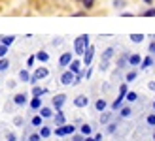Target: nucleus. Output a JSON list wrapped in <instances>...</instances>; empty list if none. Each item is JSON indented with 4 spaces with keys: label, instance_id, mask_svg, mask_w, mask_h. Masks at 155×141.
Wrapping results in <instances>:
<instances>
[{
    "label": "nucleus",
    "instance_id": "obj_1",
    "mask_svg": "<svg viewBox=\"0 0 155 141\" xmlns=\"http://www.w3.org/2000/svg\"><path fill=\"white\" fill-rule=\"evenodd\" d=\"M87 49H89V36L87 34L78 36L76 42H74V51H76V55H78V57H83Z\"/></svg>",
    "mask_w": 155,
    "mask_h": 141
},
{
    "label": "nucleus",
    "instance_id": "obj_2",
    "mask_svg": "<svg viewBox=\"0 0 155 141\" xmlns=\"http://www.w3.org/2000/svg\"><path fill=\"white\" fill-rule=\"evenodd\" d=\"M114 55H115V49H114V47H108V49H104L102 57H100V66H98L100 72H106V70L110 68V62H112V58H114Z\"/></svg>",
    "mask_w": 155,
    "mask_h": 141
},
{
    "label": "nucleus",
    "instance_id": "obj_3",
    "mask_svg": "<svg viewBox=\"0 0 155 141\" xmlns=\"http://www.w3.org/2000/svg\"><path fill=\"white\" fill-rule=\"evenodd\" d=\"M45 77H49V70L45 68V66H40V68H36V72H34V75L30 77V83H32V85H36L38 81H42V79H45Z\"/></svg>",
    "mask_w": 155,
    "mask_h": 141
},
{
    "label": "nucleus",
    "instance_id": "obj_4",
    "mask_svg": "<svg viewBox=\"0 0 155 141\" xmlns=\"http://www.w3.org/2000/svg\"><path fill=\"white\" fill-rule=\"evenodd\" d=\"M74 132H76V126H74V124H63V126H57V128H55V136L64 137V136H72Z\"/></svg>",
    "mask_w": 155,
    "mask_h": 141
},
{
    "label": "nucleus",
    "instance_id": "obj_5",
    "mask_svg": "<svg viewBox=\"0 0 155 141\" xmlns=\"http://www.w3.org/2000/svg\"><path fill=\"white\" fill-rule=\"evenodd\" d=\"M76 83V74H72L70 70H64L63 74H61V85H64V87H70V85Z\"/></svg>",
    "mask_w": 155,
    "mask_h": 141
},
{
    "label": "nucleus",
    "instance_id": "obj_6",
    "mask_svg": "<svg viewBox=\"0 0 155 141\" xmlns=\"http://www.w3.org/2000/svg\"><path fill=\"white\" fill-rule=\"evenodd\" d=\"M93 57H95V47H93V45H89V49L85 51V55L81 57V62L85 64V68H89V66H91V62H93Z\"/></svg>",
    "mask_w": 155,
    "mask_h": 141
},
{
    "label": "nucleus",
    "instance_id": "obj_7",
    "mask_svg": "<svg viewBox=\"0 0 155 141\" xmlns=\"http://www.w3.org/2000/svg\"><path fill=\"white\" fill-rule=\"evenodd\" d=\"M66 102V94H55L53 96V107H55V111H61Z\"/></svg>",
    "mask_w": 155,
    "mask_h": 141
},
{
    "label": "nucleus",
    "instance_id": "obj_8",
    "mask_svg": "<svg viewBox=\"0 0 155 141\" xmlns=\"http://www.w3.org/2000/svg\"><path fill=\"white\" fill-rule=\"evenodd\" d=\"M72 60H74V55L72 53H63V55H61V58H59V66L61 68H68Z\"/></svg>",
    "mask_w": 155,
    "mask_h": 141
},
{
    "label": "nucleus",
    "instance_id": "obj_9",
    "mask_svg": "<svg viewBox=\"0 0 155 141\" xmlns=\"http://www.w3.org/2000/svg\"><path fill=\"white\" fill-rule=\"evenodd\" d=\"M74 105L76 107H87L89 105V98L85 96V94H80V96H76V100H74Z\"/></svg>",
    "mask_w": 155,
    "mask_h": 141
},
{
    "label": "nucleus",
    "instance_id": "obj_10",
    "mask_svg": "<svg viewBox=\"0 0 155 141\" xmlns=\"http://www.w3.org/2000/svg\"><path fill=\"white\" fill-rule=\"evenodd\" d=\"M81 64H83L81 60H78V58H74V60L70 62V66H68V70H70L72 74H76V75H78V74L81 72Z\"/></svg>",
    "mask_w": 155,
    "mask_h": 141
},
{
    "label": "nucleus",
    "instance_id": "obj_11",
    "mask_svg": "<svg viewBox=\"0 0 155 141\" xmlns=\"http://www.w3.org/2000/svg\"><path fill=\"white\" fill-rule=\"evenodd\" d=\"M30 109H34V111H40V109L44 107L42 105V100H40V96H32V100H30Z\"/></svg>",
    "mask_w": 155,
    "mask_h": 141
},
{
    "label": "nucleus",
    "instance_id": "obj_12",
    "mask_svg": "<svg viewBox=\"0 0 155 141\" xmlns=\"http://www.w3.org/2000/svg\"><path fill=\"white\" fill-rule=\"evenodd\" d=\"M129 64H130V66H140V64H142V57H140L138 53L129 55Z\"/></svg>",
    "mask_w": 155,
    "mask_h": 141
},
{
    "label": "nucleus",
    "instance_id": "obj_13",
    "mask_svg": "<svg viewBox=\"0 0 155 141\" xmlns=\"http://www.w3.org/2000/svg\"><path fill=\"white\" fill-rule=\"evenodd\" d=\"M30 124H32L34 128H42V126H44V117H42L40 113H38V115H34L32 119H30Z\"/></svg>",
    "mask_w": 155,
    "mask_h": 141
},
{
    "label": "nucleus",
    "instance_id": "obj_14",
    "mask_svg": "<svg viewBox=\"0 0 155 141\" xmlns=\"http://www.w3.org/2000/svg\"><path fill=\"white\" fill-rule=\"evenodd\" d=\"M63 124H66V117L63 111H57L55 113V126H63Z\"/></svg>",
    "mask_w": 155,
    "mask_h": 141
},
{
    "label": "nucleus",
    "instance_id": "obj_15",
    "mask_svg": "<svg viewBox=\"0 0 155 141\" xmlns=\"http://www.w3.org/2000/svg\"><path fill=\"white\" fill-rule=\"evenodd\" d=\"M27 94H15V98H13V104L15 105H25L27 104Z\"/></svg>",
    "mask_w": 155,
    "mask_h": 141
},
{
    "label": "nucleus",
    "instance_id": "obj_16",
    "mask_svg": "<svg viewBox=\"0 0 155 141\" xmlns=\"http://www.w3.org/2000/svg\"><path fill=\"white\" fill-rule=\"evenodd\" d=\"M123 100H125L123 96H117V98L114 100V104H112V109H114V111H119V109L123 107Z\"/></svg>",
    "mask_w": 155,
    "mask_h": 141
},
{
    "label": "nucleus",
    "instance_id": "obj_17",
    "mask_svg": "<svg viewBox=\"0 0 155 141\" xmlns=\"http://www.w3.org/2000/svg\"><path fill=\"white\" fill-rule=\"evenodd\" d=\"M40 115L44 117V119H51V117H55V115H53V109H51V107H42V109H40Z\"/></svg>",
    "mask_w": 155,
    "mask_h": 141
},
{
    "label": "nucleus",
    "instance_id": "obj_18",
    "mask_svg": "<svg viewBox=\"0 0 155 141\" xmlns=\"http://www.w3.org/2000/svg\"><path fill=\"white\" fill-rule=\"evenodd\" d=\"M112 121V113L110 111H102L100 113V124H108Z\"/></svg>",
    "mask_w": 155,
    "mask_h": 141
},
{
    "label": "nucleus",
    "instance_id": "obj_19",
    "mask_svg": "<svg viewBox=\"0 0 155 141\" xmlns=\"http://www.w3.org/2000/svg\"><path fill=\"white\" fill-rule=\"evenodd\" d=\"M80 134L85 137V136H91L93 134V128L89 126V124H81V126H80Z\"/></svg>",
    "mask_w": 155,
    "mask_h": 141
},
{
    "label": "nucleus",
    "instance_id": "obj_20",
    "mask_svg": "<svg viewBox=\"0 0 155 141\" xmlns=\"http://www.w3.org/2000/svg\"><path fill=\"white\" fill-rule=\"evenodd\" d=\"M34 57H36L38 60H40V62H48V60H49V55H48V51H38V53L34 55Z\"/></svg>",
    "mask_w": 155,
    "mask_h": 141
},
{
    "label": "nucleus",
    "instance_id": "obj_21",
    "mask_svg": "<svg viewBox=\"0 0 155 141\" xmlns=\"http://www.w3.org/2000/svg\"><path fill=\"white\" fill-rule=\"evenodd\" d=\"M53 134V130L49 128V126H42L40 128V136H42V139H45V137H49Z\"/></svg>",
    "mask_w": 155,
    "mask_h": 141
},
{
    "label": "nucleus",
    "instance_id": "obj_22",
    "mask_svg": "<svg viewBox=\"0 0 155 141\" xmlns=\"http://www.w3.org/2000/svg\"><path fill=\"white\" fill-rule=\"evenodd\" d=\"M13 40H15V36H2V38H0V43L10 47V45L13 43Z\"/></svg>",
    "mask_w": 155,
    "mask_h": 141
},
{
    "label": "nucleus",
    "instance_id": "obj_23",
    "mask_svg": "<svg viewBox=\"0 0 155 141\" xmlns=\"http://www.w3.org/2000/svg\"><path fill=\"white\" fill-rule=\"evenodd\" d=\"M125 100L129 102V104H133V102L138 100V94H136L134 90H129V92H127V96H125Z\"/></svg>",
    "mask_w": 155,
    "mask_h": 141
},
{
    "label": "nucleus",
    "instance_id": "obj_24",
    "mask_svg": "<svg viewBox=\"0 0 155 141\" xmlns=\"http://www.w3.org/2000/svg\"><path fill=\"white\" fill-rule=\"evenodd\" d=\"M45 92H48V89H40V87H36V85L32 87V96H40L42 98Z\"/></svg>",
    "mask_w": 155,
    "mask_h": 141
},
{
    "label": "nucleus",
    "instance_id": "obj_25",
    "mask_svg": "<svg viewBox=\"0 0 155 141\" xmlns=\"http://www.w3.org/2000/svg\"><path fill=\"white\" fill-rule=\"evenodd\" d=\"M95 107H97V111L102 113V111H106V107H108V105H106V102H104V100H97V102H95Z\"/></svg>",
    "mask_w": 155,
    "mask_h": 141
},
{
    "label": "nucleus",
    "instance_id": "obj_26",
    "mask_svg": "<svg viewBox=\"0 0 155 141\" xmlns=\"http://www.w3.org/2000/svg\"><path fill=\"white\" fill-rule=\"evenodd\" d=\"M144 38H146L144 34H130V36H129V40H130V42H134V43H142Z\"/></svg>",
    "mask_w": 155,
    "mask_h": 141
},
{
    "label": "nucleus",
    "instance_id": "obj_27",
    "mask_svg": "<svg viewBox=\"0 0 155 141\" xmlns=\"http://www.w3.org/2000/svg\"><path fill=\"white\" fill-rule=\"evenodd\" d=\"M136 75H138V72H136V70H130V72H127V74H125V79H127V83L134 81V79H136Z\"/></svg>",
    "mask_w": 155,
    "mask_h": 141
},
{
    "label": "nucleus",
    "instance_id": "obj_28",
    "mask_svg": "<svg viewBox=\"0 0 155 141\" xmlns=\"http://www.w3.org/2000/svg\"><path fill=\"white\" fill-rule=\"evenodd\" d=\"M151 64H153V58H151V57H146V58H142L140 68H142V70H146V68H150Z\"/></svg>",
    "mask_w": 155,
    "mask_h": 141
},
{
    "label": "nucleus",
    "instance_id": "obj_29",
    "mask_svg": "<svg viewBox=\"0 0 155 141\" xmlns=\"http://www.w3.org/2000/svg\"><path fill=\"white\" fill-rule=\"evenodd\" d=\"M119 115L123 117V119H129V117L133 115V111H130V107H121L119 109Z\"/></svg>",
    "mask_w": 155,
    "mask_h": 141
},
{
    "label": "nucleus",
    "instance_id": "obj_30",
    "mask_svg": "<svg viewBox=\"0 0 155 141\" xmlns=\"http://www.w3.org/2000/svg\"><path fill=\"white\" fill-rule=\"evenodd\" d=\"M8 68H10V60H8L6 57H4V58H0V72H6Z\"/></svg>",
    "mask_w": 155,
    "mask_h": 141
},
{
    "label": "nucleus",
    "instance_id": "obj_31",
    "mask_svg": "<svg viewBox=\"0 0 155 141\" xmlns=\"http://www.w3.org/2000/svg\"><path fill=\"white\" fill-rule=\"evenodd\" d=\"M19 79L21 81H30V75H28V70H21V72H19Z\"/></svg>",
    "mask_w": 155,
    "mask_h": 141
},
{
    "label": "nucleus",
    "instance_id": "obj_32",
    "mask_svg": "<svg viewBox=\"0 0 155 141\" xmlns=\"http://www.w3.org/2000/svg\"><path fill=\"white\" fill-rule=\"evenodd\" d=\"M127 92H129V85H127V83L119 85V96H123V98H125V96H127Z\"/></svg>",
    "mask_w": 155,
    "mask_h": 141
},
{
    "label": "nucleus",
    "instance_id": "obj_33",
    "mask_svg": "<svg viewBox=\"0 0 155 141\" xmlns=\"http://www.w3.org/2000/svg\"><path fill=\"white\" fill-rule=\"evenodd\" d=\"M142 15H144V17H155V8H150V10L142 11Z\"/></svg>",
    "mask_w": 155,
    "mask_h": 141
},
{
    "label": "nucleus",
    "instance_id": "obj_34",
    "mask_svg": "<svg viewBox=\"0 0 155 141\" xmlns=\"http://www.w3.org/2000/svg\"><path fill=\"white\" fill-rule=\"evenodd\" d=\"M81 2H83V8H85V10H91V8L95 6V0H81Z\"/></svg>",
    "mask_w": 155,
    "mask_h": 141
},
{
    "label": "nucleus",
    "instance_id": "obj_35",
    "mask_svg": "<svg viewBox=\"0 0 155 141\" xmlns=\"http://www.w3.org/2000/svg\"><path fill=\"white\" fill-rule=\"evenodd\" d=\"M146 122H148L150 126H155V113H151V115L146 117Z\"/></svg>",
    "mask_w": 155,
    "mask_h": 141
},
{
    "label": "nucleus",
    "instance_id": "obj_36",
    "mask_svg": "<svg viewBox=\"0 0 155 141\" xmlns=\"http://www.w3.org/2000/svg\"><path fill=\"white\" fill-rule=\"evenodd\" d=\"M42 136H40V132H36V134H30L28 136V141H40Z\"/></svg>",
    "mask_w": 155,
    "mask_h": 141
},
{
    "label": "nucleus",
    "instance_id": "obj_37",
    "mask_svg": "<svg viewBox=\"0 0 155 141\" xmlns=\"http://www.w3.org/2000/svg\"><path fill=\"white\" fill-rule=\"evenodd\" d=\"M6 55H8V45H2V43H0V58H4Z\"/></svg>",
    "mask_w": 155,
    "mask_h": 141
},
{
    "label": "nucleus",
    "instance_id": "obj_38",
    "mask_svg": "<svg viewBox=\"0 0 155 141\" xmlns=\"http://www.w3.org/2000/svg\"><path fill=\"white\" fill-rule=\"evenodd\" d=\"M125 6H127L125 0H115V2H114V8H117V10H119V8H125Z\"/></svg>",
    "mask_w": 155,
    "mask_h": 141
},
{
    "label": "nucleus",
    "instance_id": "obj_39",
    "mask_svg": "<svg viewBox=\"0 0 155 141\" xmlns=\"http://www.w3.org/2000/svg\"><path fill=\"white\" fill-rule=\"evenodd\" d=\"M115 128H117V126H115L114 122H108V134H114V132H115Z\"/></svg>",
    "mask_w": 155,
    "mask_h": 141
},
{
    "label": "nucleus",
    "instance_id": "obj_40",
    "mask_svg": "<svg viewBox=\"0 0 155 141\" xmlns=\"http://www.w3.org/2000/svg\"><path fill=\"white\" fill-rule=\"evenodd\" d=\"M13 124H15V126H23V117H15Z\"/></svg>",
    "mask_w": 155,
    "mask_h": 141
},
{
    "label": "nucleus",
    "instance_id": "obj_41",
    "mask_svg": "<svg viewBox=\"0 0 155 141\" xmlns=\"http://www.w3.org/2000/svg\"><path fill=\"white\" fill-rule=\"evenodd\" d=\"M148 89H150L151 92H155V81H150V83H148Z\"/></svg>",
    "mask_w": 155,
    "mask_h": 141
},
{
    "label": "nucleus",
    "instance_id": "obj_42",
    "mask_svg": "<svg viewBox=\"0 0 155 141\" xmlns=\"http://www.w3.org/2000/svg\"><path fill=\"white\" fill-rule=\"evenodd\" d=\"M34 58H36V57H28V60H27V66H28V68L34 64Z\"/></svg>",
    "mask_w": 155,
    "mask_h": 141
},
{
    "label": "nucleus",
    "instance_id": "obj_43",
    "mask_svg": "<svg viewBox=\"0 0 155 141\" xmlns=\"http://www.w3.org/2000/svg\"><path fill=\"white\" fill-rule=\"evenodd\" d=\"M83 141H97V139H95V136H85Z\"/></svg>",
    "mask_w": 155,
    "mask_h": 141
},
{
    "label": "nucleus",
    "instance_id": "obj_44",
    "mask_svg": "<svg viewBox=\"0 0 155 141\" xmlns=\"http://www.w3.org/2000/svg\"><path fill=\"white\" fill-rule=\"evenodd\" d=\"M6 141H15V134H8V137H6Z\"/></svg>",
    "mask_w": 155,
    "mask_h": 141
},
{
    "label": "nucleus",
    "instance_id": "obj_45",
    "mask_svg": "<svg viewBox=\"0 0 155 141\" xmlns=\"http://www.w3.org/2000/svg\"><path fill=\"white\" fill-rule=\"evenodd\" d=\"M121 17H133V13H129V11H123V13H121Z\"/></svg>",
    "mask_w": 155,
    "mask_h": 141
},
{
    "label": "nucleus",
    "instance_id": "obj_46",
    "mask_svg": "<svg viewBox=\"0 0 155 141\" xmlns=\"http://www.w3.org/2000/svg\"><path fill=\"white\" fill-rule=\"evenodd\" d=\"M74 141H83V136L80 134V136H74Z\"/></svg>",
    "mask_w": 155,
    "mask_h": 141
},
{
    "label": "nucleus",
    "instance_id": "obj_47",
    "mask_svg": "<svg viewBox=\"0 0 155 141\" xmlns=\"http://www.w3.org/2000/svg\"><path fill=\"white\" fill-rule=\"evenodd\" d=\"M150 53H153V55H155V42L150 45Z\"/></svg>",
    "mask_w": 155,
    "mask_h": 141
},
{
    "label": "nucleus",
    "instance_id": "obj_48",
    "mask_svg": "<svg viewBox=\"0 0 155 141\" xmlns=\"http://www.w3.org/2000/svg\"><path fill=\"white\" fill-rule=\"evenodd\" d=\"M85 15V11H78V13H74V17H83Z\"/></svg>",
    "mask_w": 155,
    "mask_h": 141
},
{
    "label": "nucleus",
    "instance_id": "obj_49",
    "mask_svg": "<svg viewBox=\"0 0 155 141\" xmlns=\"http://www.w3.org/2000/svg\"><path fill=\"white\" fill-rule=\"evenodd\" d=\"M95 139H97V141H102V136H100V134H95Z\"/></svg>",
    "mask_w": 155,
    "mask_h": 141
},
{
    "label": "nucleus",
    "instance_id": "obj_50",
    "mask_svg": "<svg viewBox=\"0 0 155 141\" xmlns=\"http://www.w3.org/2000/svg\"><path fill=\"white\" fill-rule=\"evenodd\" d=\"M144 2H146V4H148V6H151V2H153V0H144Z\"/></svg>",
    "mask_w": 155,
    "mask_h": 141
},
{
    "label": "nucleus",
    "instance_id": "obj_51",
    "mask_svg": "<svg viewBox=\"0 0 155 141\" xmlns=\"http://www.w3.org/2000/svg\"><path fill=\"white\" fill-rule=\"evenodd\" d=\"M153 141H155V132H153Z\"/></svg>",
    "mask_w": 155,
    "mask_h": 141
},
{
    "label": "nucleus",
    "instance_id": "obj_52",
    "mask_svg": "<svg viewBox=\"0 0 155 141\" xmlns=\"http://www.w3.org/2000/svg\"><path fill=\"white\" fill-rule=\"evenodd\" d=\"M153 109H155V100H153Z\"/></svg>",
    "mask_w": 155,
    "mask_h": 141
}]
</instances>
